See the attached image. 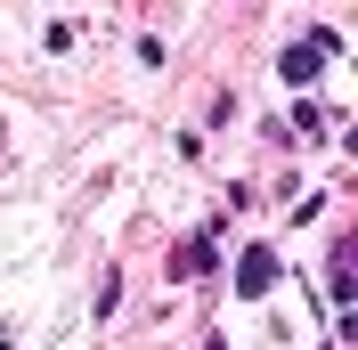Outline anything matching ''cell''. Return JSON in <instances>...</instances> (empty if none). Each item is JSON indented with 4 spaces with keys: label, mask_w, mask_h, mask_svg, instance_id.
<instances>
[{
    "label": "cell",
    "mask_w": 358,
    "mask_h": 350,
    "mask_svg": "<svg viewBox=\"0 0 358 350\" xmlns=\"http://www.w3.org/2000/svg\"><path fill=\"white\" fill-rule=\"evenodd\" d=\"M268 285H277V253H268V244H252L245 261H236V293H268Z\"/></svg>",
    "instance_id": "2"
},
{
    "label": "cell",
    "mask_w": 358,
    "mask_h": 350,
    "mask_svg": "<svg viewBox=\"0 0 358 350\" xmlns=\"http://www.w3.org/2000/svg\"><path fill=\"white\" fill-rule=\"evenodd\" d=\"M350 253H358V244L342 237V244H334V261H326V277H334V302H350Z\"/></svg>",
    "instance_id": "3"
},
{
    "label": "cell",
    "mask_w": 358,
    "mask_h": 350,
    "mask_svg": "<svg viewBox=\"0 0 358 350\" xmlns=\"http://www.w3.org/2000/svg\"><path fill=\"white\" fill-rule=\"evenodd\" d=\"M326 49H334L326 33H310V41H293L285 57H277V66H285V82H317V66H326Z\"/></svg>",
    "instance_id": "1"
},
{
    "label": "cell",
    "mask_w": 358,
    "mask_h": 350,
    "mask_svg": "<svg viewBox=\"0 0 358 350\" xmlns=\"http://www.w3.org/2000/svg\"><path fill=\"white\" fill-rule=\"evenodd\" d=\"M212 269V237H196V244H179V277H203Z\"/></svg>",
    "instance_id": "4"
}]
</instances>
